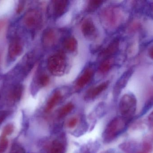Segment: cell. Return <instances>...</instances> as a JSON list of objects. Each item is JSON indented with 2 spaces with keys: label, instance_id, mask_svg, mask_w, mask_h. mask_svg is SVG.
Instances as JSON below:
<instances>
[{
  "label": "cell",
  "instance_id": "obj_18",
  "mask_svg": "<svg viewBox=\"0 0 153 153\" xmlns=\"http://www.w3.org/2000/svg\"><path fill=\"white\" fill-rule=\"evenodd\" d=\"M112 61L110 59H107L104 60L100 65L99 70L102 74H105L109 71L112 66Z\"/></svg>",
  "mask_w": 153,
  "mask_h": 153
},
{
  "label": "cell",
  "instance_id": "obj_24",
  "mask_svg": "<svg viewBox=\"0 0 153 153\" xmlns=\"http://www.w3.org/2000/svg\"><path fill=\"white\" fill-rule=\"evenodd\" d=\"M13 129H14V127L13 125L12 124H9L4 127L3 130L1 135L4 137L10 135L13 132Z\"/></svg>",
  "mask_w": 153,
  "mask_h": 153
},
{
  "label": "cell",
  "instance_id": "obj_27",
  "mask_svg": "<svg viewBox=\"0 0 153 153\" xmlns=\"http://www.w3.org/2000/svg\"><path fill=\"white\" fill-rule=\"evenodd\" d=\"M24 1H20L18 4V8H17V12L18 13L21 12L22 11L24 8Z\"/></svg>",
  "mask_w": 153,
  "mask_h": 153
},
{
  "label": "cell",
  "instance_id": "obj_9",
  "mask_svg": "<svg viewBox=\"0 0 153 153\" xmlns=\"http://www.w3.org/2000/svg\"><path fill=\"white\" fill-rule=\"evenodd\" d=\"M108 84V81L104 82L96 87L91 88L85 94V99L87 100L93 99L106 90Z\"/></svg>",
  "mask_w": 153,
  "mask_h": 153
},
{
  "label": "cell",
  "instance_id": "obj_5",
  "mask_svg": "<svg viewBox=\"0 0 153 153\" xmlns=\"http://www.w3.org/2000/svg\"><path fill=\"white\" fill-rule=\"evenodd\" d=\"M122 13L118 8H110L105 10L102 14L104 24L110 27L117 26L122 19Z\"/></svg>",
  "mask_w": 153,
  "mask_h": 153
},
{
  "label": "cell",
  "instance_id": "obj_10",
  "mask_svg": "<svg viewBox=\"0 0 153 153\" xmlns=\"http://www.w3.org/2000/svg\"><path fill=\"white\" fill-rule=\"evenodd\" d=\"M23 51V46L18 39L13 40L10 43L9 47V55L12 58H16L20 55Z\"/></svg>",
  "mask_w": 153,
  "mask_h": 153
},
{
  "label": "cell",
  "instance_id": "obj_14",
  "mask_svg": "<svg viewBox=\"0 0 153 153\" xmlns=\"http://www.w3.org/2000/svg\"><path fill=\"white\" fill-rule=\"evenodd\" d=\"M93 76V71L91 69L86 70L77 80L76 87L78 89L82 88L91 81Z\"/></svg>",
  "mask_w": 153,
  "mask_h": 153
},
{
  "label": "cell",
  "instance_id": "obj_20",
  "mask_svg": "<svg viewBox=\"0 0 153 153\" xmlns=\"http://www.w3.org/2000/svg\"><path fill=\"white\" fill-rule=\"evenodd\" d=\"M103 2V1L93 0L89 2L87 6V10L88 11L92 12L95 10Z\"/></svg>",
  "mask_w": 153,
  "mask_h": 153
},
{
  "label": "cell",
  "instance_id": "obj_15",
  "mask_svg": "<svg viewBox=\"0 0 153 153\" xmlns=\"http://www.w3.org/2000/svg\"><path fill=\"white\" fill-rule=\"evenodd\" d=\"M119 47V40L116 39L105 49L102 53V55L104 57H109L114 54L118 51Z\"/></svg>",
  "mask_w": 153,
  "mask_h": 153
},
{
  "label": "cell",
  "instance_id": "obj_8",
  "mask_svg": "<svg viewBox=\"0 0 153 153\" xmlns=\"http://www.w3.org/2000/svg\"><path fill=\"white\" fill-rule=\"evenodd\" d=\"M133 72V68H130L129 70L124 73V74L121 76L120 79L118 81L114 87L113 93L115 97L117 98L119 96L121 92V90L124 89L129 80L130 76Z\"/></svg>",
  "mask_w": 153,
  "mask_h": 153
},
{
  "label": "cell",
  "instance_id": "obj_2",
  "mask_svg": "<svg viewBox=\"0 0 153 153\" xmlns=\"http://www.w3.org/2000/svg\"><path fill=\"white\" fill-rule=\"evenodd\" d=\"M137 109V101L133 93L124 94L120 101L119 110L120 116L132 122L135 118Z\"/></svg>",
  "mask_w": 153,
  "mask_h": 153
},
{
  "label": "cell",
  "instance_id": "obj_17",
  "mask_svg": "<svg viewBox=\"0 0 153 153\" xmlns=\"http://www.w3.org/2000/svg\"><path fill=\"white\" fill-rule=\"evenodd\" d=\"M74 105L71 102L65 104L62 107L57 113V117L59 119H62L69 115L74 109Z\"/></svg>",
  "mask_w": 153,
  "mask_h": 153
},
{
  "label": "cell",
  "instance_id": "obj_3",
  "mask_svg": "<svg viewBox=\"0 0 153 153\" xmlns=\"http://www.w3.org/2000/svg\"><path fill=\"white\" fill-rule=\"evenodd\" d=\"M47 66L49 72L53 75L59 76L63 74L66 67L64 54L59 52L51 56L48 60Z\"/></svg>",
  "mask_w": 153,
  "mask_h": 153
},
{
  "label": "cell",
  "instance_id": "obj_4",
  "mask_svg": "<svg viewBox=\"0 0 153 153\" xmlns=\"http://www.w3.org/2000/svg\"><path fill=\"white\" fill-rule=\"evenodd\" d=\"M67 138L64 133L48 142L44 147L45 153H65L67 149Z\"/></svg>",
  "mask_w": 153,
  "mask_h": 153
},
{
  "label": "cell",
  "instance_id": "obj_30",
  "mask_svg": "<svg viewBox=\"0 0 153 153\" xmlns=\"http://www.w3.org/2000/svg\"><path fill=\"white\" fill-rule=\"evenodd\" d=\"M102 153H121L114 150H108Z\"/></svg>",
  "mask_w": 153,
  "mask_h": 153
},
{
  "label": "cell",
  "instance_id": "obj_28",
  "mask_svg": "<svg viewBox=\"0 0 153 153\" xmlns=\"http://www.w3.org/2000/svg\"><path fill=\"white\" fill-rule=\"evenodd\" d=\"M92 151L90 150V148L89 147H85L82 150L80 151L79 153H92Z\"/></svg>",
  "mask_w": 153,
  "mask_h": 153
},
{
  "label": "cell",
  "instance_id": "obj_31",
  "mask_svg": "<svg viewBox=\"0 0 153 153\" xmlns=\"http://www.w3.org/2000/svg\"><path fill=\"white\" fill-rule=\"evenodd\" d=\"M152 10H153V5H152Z\"/></svg>",
  "mask_w": 153,
  "mask_h": 153
},
{
  "label": "cell",
  "instance_id": "obj_19",
  "mask_svg": "<svg viewBox=\"0 0 153 153\" xmlns=\"http://www.w3.org/2000/svg\"><path fill=\"white\" fill-rule=\"evenodd\" d=\"M23 87L21 85L15 86L11 93V97L14 101L19 100L23 92Z\"/></svg>",
  "mask_w": 153,
  "mask_h": 153
},
{
  "label": "cell",
  "instance_id": "obj_21",
  "mask_svg": "<svg viewBox=\"0 0 153 153\" xmlns=\"http://www.w3.org/2000/svg\"><path fill=\"white\" fill-rule=\"evenodd\" d=\"M8 146V140L6 137L1 135L0 137V153H4L7 150Z\"/></svg>",
  "mask_w": 153,
  "mask_h": 153
},
{
  "label": "cell",
  "instance_id": "obj_11",
  "mask_svg": "<svg viewBox=\"0 0 153 153\" xmlns=\"http://www.w3.org/2000/svg\"><path fill=\"white\" fill-rule=\"evenodd\" d=\"M68 6V1L65 0L53 1V12L54 16L56 18L61 17L66 11Z\"/></svg>",
  "mask_w": 153,
  "mask_h": 153
},
{
  "label": "cell",
  "instance_id": "obj_1",
  "mask_svg": "<svg viewBox=\"0 0 153 153\" xmlns=\"http://www.w3.org/2000/svg\"><path fill=\"white\" fill-rule=\"evenodd\" d=\"M131 122L120 115L112 119L102 134L104 142L109 143L119 137L127 130Z\"/></svg>",
  "mask_w": 153,
  "mask_h": 153
},
{
  "label": "cell",
  "instance_id": "obj_26",
  "mask_svg": "<svg viewBox=\"0 0 153 153\" xmlns=\"http://www.w3.org/2000/svg\"><path fill=\"white\" fill-rule=\"evenodd\" d=\"M9 112L7 111H0V124L6 119L9 115Z\"/></svg>",
  "mask_w": 153,
  "mask_h": 153
},
{
  "label": "cell",
  "instance_id": "obj_12",
  "mask_svg": "<svg viewBox=\"0 0 153 153\" xmlns=\"http://www.w3.org/2000/svg\"><path fill=\"white\" fill-rule=\"evenodd\" d=\"M62 95L60 91L55 92L47 102L45 108V112L47 113L51 112L62 100Z\"/></svg>",
  "mask_w": 153,
  "mask_h": 153
},
{
  "label": "cell",
  "instance_id": "obj_7",
  "mask_svg": "<svg viewBox=\"0 0 153 153\" xmlns=\"http://www.w3.org/2000/svg\"><path fill=\"white\" fill-rule=\"evenodd\" d=\"M82 32L85 37L89 39L94 38L96 36V28L93 22L87 19L83 22L81 26Z\"/></svg>",
  "mask_w": 153,
  "mask_h": 153
},
{
  "label": "cell",
  "instance_id": "obj_25",
  "mask_svg": "<svg viewBox=\"0 0 153 153\" xmlns=\"http://www.w3.org/2000/svg\"><path fill=\"white\" fill-rule=\"evenodd\" d=\"M78 122V119L76 117H73L70 119L67 122V127L70 128L75 127Z\"/></svg>",
  "mask_w": 153,
  "mask_h": 153
},
{
  "label": "cell",
  "instance_id": "obj_13",
  "mask_svg": "<svg viewBox=\"0 0 153 153\" xmlns=\"http://www.w3.org/2000/svg\"><path fill=\"white\" fill-rule=\"evenodd\" d=\"M56 40V36L54 31L52 29L46 30L42 37V43L44 46L50 47L53 46Z\"/></svg>",
  "mask_w": 153,
  "mask_h": 153
},
{
  "label": "cell",
  "instance_id": "obj_6",
  "mask_svg": "<svg viewBox=\"0 0 153 153\" xmlns=\"http://www.w3.org/2000/svg\"><path fill=\"white\" fill-rule=\"evenodd\" d=\"M23 21L26 26L30 28H36L41 22V15L36 10H30L25 14Z\"/></svg>",
  "mask_w": 153,
  "mask_h": 153
},
{
  "label": "cell",
  "instance_id": "obj_22",
  "mask_svg": "<svg viewBox=\"0 0 153 153\" xmlns=\"http://www.w3.org/2000/svg\"><path fill=\"white\" fill-rule=\"evenodd\" d=\"M50 82V78L47 75H42L39 78V83L40 86L45 87L48 85Z\"/></svg>",
  "mask_w": 153,
  "mask_h": 153
},
{
  "label": "cell",
  "instance_id": "obj_16",
  "mask_svg": "<svg viewBox=\"0 0 153 153\" xmlns=\"http://www.w3.org/2000/svg\"><path fill=\"white\" fill-rule=\"evenodd\" d=\"M65 48L69 52H73L76 50L77 41L74 37H69L65 39L63 42Z\"/></svg>",
  "mask_w": 153,
  "mask_h": 153
},
{
  "label": "cell",
  "instance_id": "obj_29",
  "mask_svg": "<svg viewBox=\"0 0 153 153\" xmlns=\"http://www.w3.org/2000/svg\"><path fill=\"white\" fill-rule=\"evenodd\" d=\"M148 54H149V57L152 59H153V46L149 49V52H148Z\"/></svg>",
  "mask_w": 153,
  "mask_h": 153
},
{
  "label": "cell",
  "instance_id": "obj_23",
  "mask_svg": "<svg viewBox=\"0 0 153 153\" xmlns=\"http://www.w3.org/2000/svg\"><path fill=\"white\" fill-rule=\"evenodd\" d=\"M146 124L150 131L153 134V110L146 118Z\"/></svg>",
  "mask_w": 153,
  "mask_h": 153
}]
</instances>
